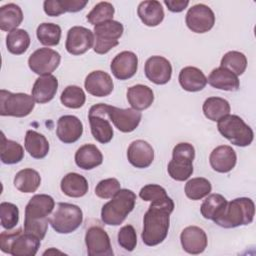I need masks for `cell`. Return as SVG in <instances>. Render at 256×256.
<instances>
[{
	"label": "cell",
	"mask_w": 256,
	"mask_h": 256,
	"mask_svg": "<svg viewBox=\"0 0 256 256\" xmlns=\"http://www.w3.org/2000/svg\"><path fill=\"white\" fill-rule=\"evenodd\" d=\"M24 19L22 9L14 4L9 3L0 8V29L2 31L11 32L16 30Z\"/></svg>",
	"instance_id": "1f68e13d"
},
{
	"label": "cell",
	"mask_w": 256,
	"mask_h": 256,
	"mask_svg": "<svg viewBox=\"0 0 256 256\" xmlns=\"http://www.w3.org/2000/svg\"><path fill=\"white\" fill-rule=\"evenodd\" d=\"M121 189L120 182L115 178H108L100 181L96 188L95 194L101 199L113 198Z\"/></svg>",
	"instance_id": "ee69618b"
},
{
	"label": "cell",
	"mask_w": 256,
	"mask_h": 256,
	"mask_svg": "<svg viewBox=\"0 0 256 256\" xmlns=\"http://www.w3.org/2000/svg\"><path fill=\"white\" fill-rule=\"evenodd\" d=\"M207 83H209L215 89L229 92L238 91L240 88V81L238 76L223 67L214 69L210 73L207 79Z\"/></svg>",
	"instance_id": "d4e9b609"
},
{
	"label": "cell",
	"mask_w": 256,
	"mask_h": 256,
	"mask_svg": "<svg viewBox=\"0 0 256 256\" xmlns=\"http://www.w3.org/2000/svg\"><path fill=\"white\" fill-rule=\"evenodd\" d=\"M35 108V100L26 93L0 91V115L23 118L31 114Z\"/></svg>",
	"instance_id": "9c48e42d"
},
{
	"label": "cell",
	"mask_w": 256,
	"mask_h": 256,
	"mask_svg": "<svg viewBox=\"0 0 256 256\" xmlns=\"http://www.w3.org/2000/svg\"><path fill=\"white\" fill-rule=\"evenodd\" d=\"M202 109L205 117L213 122H218L223 117L229 115L231 111L229 102L220 97L207 98Z\"/></svg>",
	"instance_id": "836d02e7"
},
{
	"label": "cell",
	"mask_w": 256,
	"mask_h": 256,
	"mask_svg": "<svg viewBox=\"0 0 256 256\" xmlns=\"http://www.w3.org/2000/svg\"><path fill=\"white\" fill-rule=\"evenodd\" d=\"M214 24L215 14L207 5H194L186 14V25L194 33H206L214 27Z\"/></svg>",
	"instance_id": "4fadbf2b"
},
{
	"label": "cell",
	"mask_w": 256,
	"mask_h": 256,
	"mask_svg": "<svg viewBox=\"0 0 256 256\" xmlns=\"http://www.w3.org/2000/svg\"><path fill=\"white\" fill-rule=\"evenodd\" d=\"M30 43V36L24 29L13 30L6 37L7 49L13 55L24 54L28 50Z\"/></svg>",
	"instance_id": "d590c367"
},
{
	"label": "cell",
	"mask_w": 256,
	"mask_h": 256,
	"mask_svg": "<svg viewBox=\"0 0 256 256\" xmlns=\"http://www.w3.org/2000/svg\"><path fill=\"white\" fill-rule=\"evenodd\" d=\"M145 75L156 85L167 84L172 77V65L162 56H152L145 63Z\"/></svg>",
	"instance_id": "e0dca14e"
},
{
	"label": "cell",
	"mask_w": 256,
	"mask_h": 256,
	"mask_svg": "<svg viewBox=\"0 0 256 256\" xmlns=\"http://www.w3.org/2000/svg\"><path fill=\"white\" fill-rule=\"evenodd\" d=\"M76 165L83 170H92L103 163L102 152L96 145L85 144L75 154Z\"/></svg>",
	"instance_id": "4316f807"
},
{
	"label": "cell",
	"mask_w": 256,
	"mask_h": 256,
	"mask_svg": "<svg viewBox=\"0 0 256 256\" xmlns=\"http://www.w3.org/2000/svg\"><path fill=\"white\" fill-rule=\"evenodd\" d=\"M211 191L212 185L210 181L203 177L192 178L185 185L186 196L194 201H198L207 197Z\"/></svg>",
	"instance_id": "f35d334b"
},
{
	"label": "cell",
	"mask_w": 256,
	"mask_h": 256,
	"mask_svg": "<svg viewBox=\"0 0 256 256\" xmlns=\"http://www.w3.org/2000/svg\"><path fill=\"white\" fill-rule=\"evenodd\" d=\"M127 100L133 109L143 111L153 104L154 92L149 86L138 84L128 89Z\"/></svg>",
	"instance_id": "f1b7e54d"
},
{
	"label": "cell",
	"mask_w": 256,
	"mask_h": 256,
	"mask_svg": "<svg viewBox=\"0 0 256 256\" xmlns=\"http://www.w3.org/2000/svg\"><path fill=\"white\" fill-rule=\"evenodd\" d=\"M127 158L132 166L145 169L154 161V149L147 141L136 140L128 147Z\"/></svg>",
	"instance_id": "44dd1931"
},
{
	"label": "cell",
	"mask_w": 256,
	"mask_h": 256,
	"mask_svg": "<svg viewBox=\"0 0 256 256\" xmlns=\"http://www.w3.org/2000/svg\"><path fill=\"white\" fill-rule=\"evenodd\" d=\"M172 160L168 164V173L176 181H186L193 174L195 148L190 143H179L173 149Z\"/></svg>",
	"instance_id": "52a82bcc"
},
{
	"label": "cell",
	"mask_w": 256,
	"mask_h": 256,
	"mask_svg": "<svg viewBox=\"0 0 256 256\" xmlns=\"http://www.w3.org/2000/svg\"><path fill=\"white\" fill-rule=\"evenodd\" d=\"M44 12L51 17H58L66 13L62 0H46L44 2Z\"/></svg>",
	"instance_id": "7dc6e473"
},
{
	"label": "cell",
	"mask_w": 256,
	"mask_h": 256,
	"mask_svg": "<svg viewBox=\"0 0 256 256\" xmlns=\"http://www.w3.org/2000/svg\"><path fill=\"white\" fill-rule=\"evenodd\" d=\"M83 222V212L77 205L58 203L49 218V224L59 234H70L76 231Z\"/></svg>",
	"instance_id": "ba28073f"
},
{
	"label": "cell",
	"mask_w": 256,
	"mask_h": 256,
	"mask_svg": "<svg viewBox=\"0 0 256 256\" xmlns=\"http://www.w3.org/2000/svg\"><path fill=\"white\" fill-rule=\"evenodd\" d=\"M174 202L169 197L161 202H151L144 216L142 241L149 247L161 244L167 237L170 227V215L174 211Z\"/></svg>",
	"instance_id": "6da1fadb"
},
{
	"label": "cell",
	"mask_w": 256,
	"mask_h": 256,
	"mask_svg": "<svg viewBox=\"0 0 256 256\" xmlns=\"http://www.w3.org/2000/svg\"><path fill=\"white\" fill-rule=\"evenodd\" d=\"M0 158L2 163L14 165L21 162L24 158V148L13 140H8L4 133H1V149Z\"/></svg>",
	"instance_id": "e575fe53"
},
{
	"label": "cell",
	"mask_w": 256,
	"mask_h": 256,
	"mask_svg": "<svg viewBox=\"0 0 256 256\" xmlns=\"http://www.w3.org/2000/svg\"><path fill=\"white\" fill-rule=\"evenodd\" d=\"M106 113L114 126L123 133H131L139 126L142 113L133 108L122 109L106 105Z\"/></svg>",
	"instance_id": "5bb4252c"
},
{
	"label": "cell",
	"mask_w": 256,
	"mask_h": 256,
	"mask_svg": "<svg viewBox=\"0 0 256 256\" xmlns=\"http://www.w3.org/2000/svg\"><path fill=\"white\" fill-rule=\"evenodd\" d=\"M227 200L221 194H209L201 205L202 216L208 220H214L227 205Z\"/></svg>",
	"instance_id": "74e56055"
},
{
	"label": "cell",
	"mask_w": 256,
	"mask_h": 256,
	"mask_svg": "<svg viewBox=\"0 0 256 256\" xmlns=\"http://www.w3.org/2000/svg\"><path fill=\"white\" fill-rule=\"evenodd\" d=\"M137 13L143 24L148 27H156L160 25L165 17L162 4L156 0L141 2L138 6Z\"/></svg>",
	"instance_id": "484cf974"
},
{
	"label": "cell",
	"mask_w": 256,
	"mask_h": 256,
	"mask_svg": "<svg viewBox=\"0 0 256 256\" xmlns=\"http://www.w3.org/2000/svg\"><path fill=\"white\" fill-rule=\"evenodd\" d=\"M115 13L114 6L109 2H100L87 15V20L91 25L97 26L113 20Z\"/></svg>",
	"instance_id": "b9f144b4"
},
{
	"label": "cell",
	"mask_w": 256,
	"mask_h": 256,
	"mask_svg": "<svg viewBox=\"0 0 256 256\" xmlns=\"http://www.w3.org/2000/svg\"><path fill=\"white\" fill-rule=\"evenodd\" d=\"M139 196L146 202H161L169 198L166 190L162 186L156 184H149L144 186L140 190Z\"/></svg>",
	"instance_id": "f6af8a7d"
},
{
	"label": "cell",
	"mask_w": 256,
	"mask_h": 256,
	"mask_svg": "<svg viewBox=\"0 0 256 256\" xmlns=\"http://www.w3.org/2000/svg\"><path fill=\"white\" fill-rule=\"evenodd\" d=\"M61 55L50 48H40L32 53L28 59L29 68L37 75L47 76L59 67Z\"/></svg>",
	"instance_id": "7c38bea8"
},
{
	"label": "cell",
	"mask_w": 256,
	"mask_h": 256,
	"mask_svg": "<svg viewBox=\"0 0 256 256\" xmlns=\"http://www.w3.org/2000/svg\"><path fill=\"white\" fill-rule=\"evenodd\" d=\"M85 243L89 256H113L110 237L100 226L90 227L85 235Z\"/></svg>",
	"instance_id": "2e32d148"
},
{
	"label": "cell",
	"mask_w": 256,
	"mask_h": 256,
	"mask_svg": "<svg viewBox=\"0 0 256 256\" xmlns=\"http://www.w3.org/2000/svg\"><path fill=\"white\" fill-rule=\"evenodd\" d=\"M106 105L107 104L100 103L92 106L88 116L92 136L101 144L109 143L114 136L112 125L107 119L108 116L106 113Z\"/></svg>",
	"instance_id": "8fae6325"
},
{
	"label": "cell",
	"mask_w": 256,
	"mask_h": 256,
	"mask_svg": "<svg viewBox=\"0 0 256 256\" xmlns=\"http://www.w3.org/2000/svg\"><path fill=\"white\" fill-rule=\"evenodd\" d=\"M41 185V176L34 169H23L14 178V186L22 193H34Z\"/></svg>",
	"instance_id": "d6a6232c"
},
{
	"label": "cell",
	"mask_w": 256,
	"mask_h": 256,
	"mask_svg": "<svg viewBox=\"0 0 256 256\" xmlns=\"http://www.w3.org/2000/svg\"><path fill=\"white\" fill-rule=\"evenodd\" d=\"M37 38L39 42L48 47L57 46L60 43L62 30L61 27L54 23H42L38 26Z\"/></svg>",
	"instance_id": "8d00e7d4"
},
{
	"label": "cell",
	"mask_w": 256,
	"mask_h": 256,
	"mask_svg": "<svg viewBox=\"0 0 256 256\" xmlns=\"http://www.w3.org/2000/svg\"><path fill=\"white\" fill-rule=\"evenodd\" d=\"M255 215V204L252 199L241 197L227 202L223 211L213 220L222 228L230 229L253 222Z\"/></svg>",
	"instance_id": "3957f363"
},
{
	"label": "cell",
	"mask_w": 256,
	"mask_h": 256,
	"mask_svg": "<svg viewBox=\"0 0 256 256\" xmlns=\"http://www.w3.org/2000/svg\"><path fill=\"white\" fill-rule=\"evenodd\" d=\"M136 199V194L132 190L120 189L112 200L102 207V222L109 226L121 225L134 210Z\"/></svg>",
	"instance_id": "277c9868"
},
{
	"label": "cell",
	"mask_w": 256,
	"mask_h": 256,
	"mask_svg": "<svg viewBox=\"0 0 256 256\" xmlns=\"http://www.w3.org/2000/svg\"><path fill=\"white\" fill-rule=\"evenodd\" d=\"M188 0H165L164 4L167 6L168 10L173 12V13H180L184 11L188 5H189Z\"/></svg>",
	"instance_id": "681fc988"
},
{
	"label": "cell",
	"mask_w": 256,
	"mask_h": 256,
	"mask_svg": "<svg viewBox=\"0 0 256 256\" xmlns=\"http://www.w3.org/2000/svg\"><path fill=\"white\" fill-rule=\"evenodd\" d=\"M124 27L118 21H108L94 27V52L100 55L107 54L111 49L118 46L123 35Z\"/></svg>",
	"instance_id": "30bf717a"
},
{
	"label": "cell",
	"mask_w": 256,
	"mask_h": 256,
	"mask_svg": "<svg viewBox=\"0 0 256 256\" xmlns=\"http://www.w3.org/2000/svg\"><path fill=\"white\" fill-rule=\"evenodd\" d=\"M0 220L1 226L6 230H12L19 222L18 207L9 202H2L0 204Z\"/></svg>",
	"instance_id": "7bdbcfd3"
},
{
	"label": "cell",
	"mask_w": 256,
	"mask_h": 256,
	"mask_svg": "<svg viewBox=\"0 0 256 256\" xmlns=\"http://www.w3.org/2000/svg\"><path fill=\"white\" fill-rule=\"evenodd\" d=\"M94 42L95 37L91 30L82 26H74L68 31L65 47L69 54L79 56L89 51L94 46Z\"/></svg>",
	"instance_id": "9a60e30c"
},
{
	"label": "cell",
	"mask_w": 256,
	"mask_h": 256,
	"mask_svg": "<svg viewBox=\"0 0 256 256\" xmlns=\"http://www.w3.org/2000/svg\"><path fill=\"white\" fill-rule=\"evenodd\" d=\"M110 68L115 78L122 81L128 80L137 73L138 57L131 51H123L115 56Z\"/></svg>",
	"instance_id": "d6986e66"
},
{
	"label": "cell",
	"mask_w": 256,
	"mask_h": 256,
	"mask_svg": "<svg viewBox=\"0 0 256 256\" xmlns=\"http://www.w3.org/2000/svg\"><path fill=\"white\" fill-rule=\"evenodd\" d=\"M41 239L21 228L12 232H2L0 248L4 253L13 256H35L40 248Z\"/></svg>",
	"instance_id": "5b68a950"
},
{
	"label": "cell",
	"mask_w": 256,
	"mask_h": 256,
	"mask_svg": "<svg viewBox=\"0 0 256 256\" xmlns=\"http://www.w3.org/2000/svg\"><path fill=\"white\" fill-rule=\"evenodd\" d=\"M221 67L228 69L236 76L242 75L247 68L246 56L238 51L227 52L221 59Z\"/></svg>",
	"instance_id": "ab89813d"
},
{
	"label": "cell",
	"mask_w": 256,
	"mask_h": 256,
	"mask_svg": "<svg viewBox=\"0 0 256 256\" xmlns=\"http://www.w3.org/2000/svg\"><path fill=\"white\" fill-rule=\"evenodd\" d=\"M212 169L218 173H228L232 171L237 163L235 150L228 145L216 147L209 157Z\"/></svg>",
	"instance_id": "603a6c76"
},
{
	"label": "cell",
	"mask_w": 256,
	"mask_h": 256,
	"mask_svg": "<svg viewBox=\"0 0 256 256\" xmlns=\"http://www.w3.org/2000/svg\"><path fill=\"white\" fill-rule=\"evenodd\" d=\"M218 131L231 144L247 147L254 140V132L244 120L237 115H227L218 121Z\"/></svg>",
	"instance_id": "8992f818"
},
{
	"label": "cell",
	"mask_w": 256,
	"mask_h": 256,
	"mask_svg": "<svg viewBox=\"0 0 256 256\" xmlns=\"http://www.w3.org/2000/svg\"><path fill=\"white\" fill-rule=\"evenodd\" d=\"M118 244L126 251L132 252L137 245V234L132 225L122 227L118 233Z\"/></svg>",
	"instance_id": "bcb514c9"
},
{
	"label": "cell",
	"mask_w": 256,
	"mask_h": 256,
	"mask_svg": "<svg viewBox=\"0 0 256 256\" xmlns=\"http://www.w3.org/2000/svg\"><path fill=\"white\" fill-rule=\"evenodd\" d=\"M61 103L70 109H79L86 102V95L82 88L76 85H70L64 89L60 97Z\"/></svg>",
	"instance_id": "60d3db41"
},
{
	"label": "cell",
	"mask_w": 256,
	"mask_h": 256,
	"mask_svg": "<svg viewBox=\"0 0 256 256\" xmlns=\"http://www.w3.org/2000/svg\"><path fill=\"white\" fill-rule=\"evenodd\" d=\"M25 149L35 159L45 158L50 150L46 137L34 130H28L25 136Z\"/></svg>",
	"instance_id": "4dcf8cb0"
},
{
	"label": "cell",
	"mask_w": 256,
	"mask_h": 256,
	"mask_svg": "<svg viewBox=\"0 0 256 256\" xmlns=\"http://www.w3.org/2000/svg\"><path fill=\"white\" fill-rule=\"evenodd\" d=\"M56 134L59 140L65 144L77 142L83 134V124L80 119L73 115H64L57 122Z\"/></svg>",
	"instance_id": "ffe728a7"
},
{
	"label": "cell",
	"mask_w": 256,
	"mask_h": 256,
	"mask_svg": "<svg viewBox=\"0 0 256 256\" xmlns=\"http://www.w3.org/2000/svg\"><path fill=\"white\" fill-rule=\"evenodd\" d=\"M179 83L185 91L199 92L206 87L207 78L200 69L188 66L180 71Z\"/></svg>",
	"instance_id": "83f0119b"
},
{
	"label": "cell",
	"mask_w": 256,
	"mask_h": 256,
	"mask_svg": "<svg viewBox=\"0 0 256 256\" xmlns=\"http://www.w3.org/2000/svg\"><path fill=\"white\" fill-rule=\"evenodd\" d=\"M62 4L64 7L65 12L69 13H76L81 10H83L86 5L88 4V1L83 0H62Z\"/></svg>",
	"instance_id": "c3c4849f"
},
{
	"label": "cell",
	"mask_w": 256,
	"mask_h": 256,
	"mask_svg": "<svg viewBox=\"0 0 256 256\" xmlns=\"http://www.w3.org/2000/svg\"><path fill=\"white\" fill-rule=\"evenodd\" d=\"M58 90V80L53 75L39 77L32 88V97L35 102L45 104L53 100Z\"/></svg>",
	"instance_id": "cb8c5ba5"
},
{
	"label": "cell",
	"mask_w": 256,
	"mask_h": 256,
	"mask_svg": "<svg viewBox=\"0 0 256 256\" xmlns=\"http://www.w3.org/2000/svg\"><path fill=\"white\" fill-rule=\"evenodd\" d=\"M84 85L86 91L95 97L109 96L114 90V83L111 76L101 70L88 74Z\"/></svg>",
	"instance_id": "7402d4cb"
},
{
	"label": "cell",
	"mask_w": 256,
	"mask_h": 256,
	"mask_svg": "<svg viewBox=\"0 0 256 256\" xmlns=\"http://www.w3.org/2000/svg\"><path fill=\"white\" fill-rule=\"evenodd\" d=\"M180 241L183 250L192 255L203 253L208 245L205 231L197 226L186 227L180 235Z\"/></svg>",
	"instance_id": "ac0fdd59"
},
{
	"label": "cell",
	"mask_w": 256,
	"mask_h": 256,
	"mask_svg": "<svg viewBox=\"0 0 256 256\" xmlns=\"http://www.w3.org/2000/svg\"><path fill=\"white\" fill-rule=\"evenodd\" d=\"M62 192L72 198H80L87 194L89 185L87 179L78 173H68L61 180Z\"/></svg>",
	"instance_id": "f546056e"
},
{
	"label": "cell",
	"mask_w": 256,
	"mask_h": 256,
	"mask_svg": "<svg viewBox=\"0 0 256 256\" xmlns=\"http://www.w3.org/2000/svg\"><path fill=\"white\" fill-rule=\"evenodd\" d=\"M54 207L55 201L50 195L37 194L33 196L25 208L24 231L43 240L48 230V216L53 212Z\"/></svg>",
	"instance_id": "7a4b0ae2"
}]
</instances>
